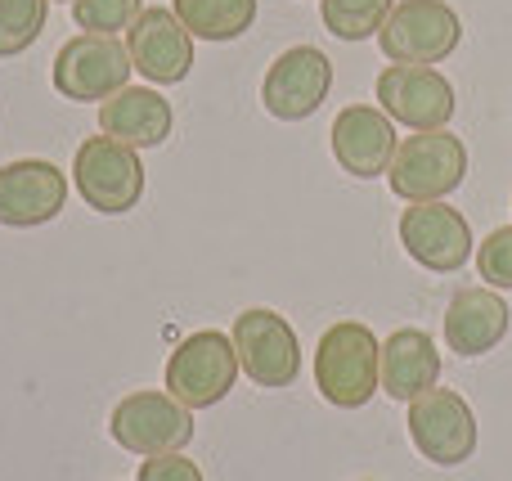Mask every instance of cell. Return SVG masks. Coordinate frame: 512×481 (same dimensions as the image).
<instances>
[{
  "instance_id": "1",
  "label": "cell",
  "mask_w": 512,
  "mask_h": 481,
  "mask_svg": "<svg viewBox=\"0 0 512 481\" xmlns=\"http://www.w3.org/2000/svg\"><path fill=\"white\" fill-rule=\"evenodd\" d=\"M315 387L337 410H360L382 387V342L369 324L342 320L315 347Z\"/></svg>"
},
{
  "instance_id": "2",
  "label": "cell",
  "mask_w": 512,
  "mask_h": 481,
  "mask_svg": "<svg viewBox=\"0 0 512 481\" xmlns=\"http://www.w3.org/2000/svg\"><path fill=\"white\" fill-rule=\"evenodd\" d=\"M387 180L405 203H445L468 180V149L450 131H414L400 140Z\"/></svg>"
},
{
  "instance_id": "3",
  "label": "cell",
  "mask_w": 512,
  "mask_h": 481,
  "mask_svg": "<svg viewBox=\"0 0 512 481\" xmlns=\"http://www.w3.org/2000/svg\"><path fill=\"white\" fill-rule=\"evenodd\" d=\"M131 50H126L117 36H72V41L59 45L54 54V68H50V81L63 99L72 104H104L113 99L117 90L131 86Z\"/></svg>"
},
{
  "instance_id": "4",
  "label": "cell",
  "mask_w": 512,
  "mask_h": 481,
  "mask_svg": "<svg viewBox=\"0 0 512 481\" xmlns=\"http://www.w3.org/2000/svg\"><path fill=\"white\" fill-rule=\"evenodd\" d=\"M239 383V351L230 333H189L176 351L167 356V392L189 410L221 405Z\"/></svg>"
},
{
  "instance_id": "5",
  "label": "cell",
  "mask_w": 512,
  "mask_h": 481,
  "mask_svg": "<svg viewBox=\"0 0 512 481\" xmlns=\"http://www.w3.org/2000/svg\"><path fill=\"white\" fill-rule=\"evenodd\" d=\"M72 180H77V194L86 198V207H95L99 216L131 212V207L144 198L140 149L117 144V140H108V135H90V140L77 144Z\"/></svg>"
},
{
  "instance_id": "6",
  "label": "cell",
  "mask_w": 512,
  "mask_h": 481,
  "mask_svg": "<svg viewBox=\"0 0 512 481\" xmlns=\"http://www.w3.org/2000/svg\"><path fill=\"white\" fill-rule=\"evenodd\" d=\"M108 432H113L117 446L140 459L180 455L194 441V414L171 392H131L117 401Z\"/></svg>"
},
{
  "instance_id": "7",
  "label": "cell",
  "mask_w": 512,
  "mask_h": 481,
  "mask_svg": "<svg viewBox=\"0 0 512 481\" xmlns=\"http://www.w3.org/2000/svg\"><path fill=\"white\" fill-rule=\"evenodd\" d=\"M391 63H445L463 41V18L445 0H396L378 32Z\"/></svg>"
},
{
  "instance_id": "8",
  "label": "cell",
  "mask_w": 512,
  "mask_h": 481,
  "mask_svg": "<svg viewBox=\"0 0 512 481\" xmlns=\"http://www.w3.org/2000/svg\"><path fill=\"white\" fill-rule=\"evenodd\" d=\"M409 441L436 468H459L477 455V414L459 392L432 387L409 401Z\"/></svg>"
},
{
  "instance_id": "9",
  "label": "cell",
  "mask_w": 512,
  "mask_h": 481,
  "mask_svg": "<svg viewBox=\"0 0 512 481\" xmlns=\"http://www.w3.org/2000/svg\"><path fill=\"white\" fill-rule=\"evenodd\" d=\"M378 104L409 131H445L454 122V81L427 63H391L378 77Z\"/></svg>"
},
{
  "instance_id": "10",
  "label": "cell",
  "mask_w": 512,
  "mask_h": 481,
  "mask_svg": "<svg viewBox=\"0 0 512 481\" xmlns=\"http://www.w3.org/2000/svg\"><path fill=\"white\" fill-rule=\"evenodd\" d=\"M234 351H239V369L256 387H292L301 374V342L297 329L270 306H252L234 320Z\"/></svg>"
},
{
  "instance_id": "11",
  "label": "cell",
  "mask_w": 512,
  "mask_h": 481,
  "mask_svg": "<svg viewBox=\"0 0 512 481\" xmlns=\"http://www.w3.org/2000/svg\"><path fill=\"white\" fill-rule=\"evenodd\" d=\"M328 90H333V59L315 45H292L265 68L261 104L279 122H306L324 108Z\"/></svg>"
},
{
  "instance_id": "12",
  "label": "cell",
  "mask_w": 512,
  "mask_h": 481,
  "mask_svg": "<svg viewBox=\"0 0 512 481\" xmlns=\"http://www.w3.org/2000/svg\"><path fill=\"white\" fill-rule=\"evenodd\" d=\"M400 243L432 275H454L472 257V225L450 203H409L400 216Z\"/></svg>"
},
{
  "instance_id": "13",
  "label": "cell",
  "mask_w": 512,
  "mask_h": 481,
  "mask_svg": "<svg viewBox=\"0 0 512 481\" xmlns=\"http://www.w3.org/2000/svg\"><path fill=\"white\" fill-rule=\"evenodd\" d=\"M126 50L135 72L153 86H180L194 72V36L167 5H153L135 18L126 32Z\"/></svg>"
},
{
  "instance_id": "14",
  "label": "cell",
  "mask_w": 512,
  "mask_h": 481,
  "mask_svg": "<svg viewBox=\"0 0 512 481\" xmlns=\"http://www.w3.org/2000/svg\"><path fill=\"white\" fill-rule=\"evenodd\" d=\"M68 203V176L45 158H18L0 167V225L36 230L50 225Z\"/></svg>"
},
{
  "instance_id": "15",
  "label": "cell",
  "mask_w": 512,
  "mask_h": 481,
  "mask_svg": "<svg viewBox=\"0 0 512 481\" xmlns=\"http://www.w3.org/2000/svg\"><path fill=\"white\" fill-rule=\"evenodd\" d=\"M400 140H396V122L373 104H351L337 113L333 122V158L346 176L355 180H378L391 171Z\"/></svg>"
},
{
  "instance_id": "16",
  "label": "cell",
  "mask_w": 512,
  "mask_h": 481,
  "mask_svg": "<svg viewBox=\"0 0 512 481\" xmlns=\"http://www.w3.org/2000/svg\"><path fill=\"white\" fill-rule=\"evenodd\" d=\"M171 126H176V113L153 86H126L99 104V131L117 144H131V149L167 144Z\"/></svg>"
},
{
  "instance_id": "17",
  "label": "cell",
  "mask_w": 512,
  "mask_h": 481,
  "mask_svg": "<svg viewBox=\"0 0 512 481\" xmlns=\"http://www.w3.org/2000/svg\"><path fill=\"white\" fill-rule=\"evenodd\" d=\"M508 320L512 311L495 288H463L445 311V342H450L454 356L477 360L508 338Z\"/></svg>"
},
{
  "instance_id": "18",
  "label": "cell",
  "mask_w": 512,
  "mask_h": 481,
  "mask_svg": "<svg viewBox=\"0 0 512 481\" xmlns=\"http://www.w3.org/2000/svg\"><path fill=\"white\" fill-rule=\"evenodd\" d=\"M441 378V351L423 329H396L382 342V392L391 401H418Z\"/></svg>"
},
{
  "instance_id": "19",
  "label": "cell",
  "mask_w": 512,
  "mask_h": 481,
  "mask_svg": "<svg viewBox=\"0 0 512 481\" xmlns=\"http://www.w3.org/2000/svg\"><path fill=\"white\" fill-rule=\"evenodd\" d=\"M194 41H239L256 23V0H171Z\"/></svg>"
},
{
  "instance_id": "20",
  "label": "cell",
  "mask_w": 512,
  "mask_h": 481,
  "mask_svg": "<svg viewBox=\"0 0 512 481\" xmlns=\"http://www.w3.org/2000/svg\"><path fill=\"white\" fill-rule=\"evenodd\" d=\"M396 0H319V18L337 41H369L382 32Z\"/></svg>"
},
{
  "instance_id": "21",
  "label": "cell",
  "mask_w": 512,
  "mask_h": 481,
  "mask_svg": "<svg viewBox=\"0 0 512 481\" xmlns=\"http://www.w3.org/2000/svg\"><path fill=\"white\" fill-rule=\"evenodd\" d=\"M50 0H0V59L32 50L36 36L45 32Z\"/></svg>"
},
{
  "instance_id": "22",
  "label": "cell",
  "mask_w": 512,
  "mask_h": 481,
  "mask_svg": "<svg viewBox=\"0 0 512 481\" xmlns=\"http://www.w3.org/2000/svg\"><path fill=\"white\" fill-rule=\"evenodd\" d=\"M144 14V0H72V18L90 36L131 32V23Z\"/></svg>"
},
{
  "instance_id": "23",
  "label": "cell",
  "mask_w": 512,
  "mask_h": 481,
  "mask_svg": "<svg viewBox=\"0 0 512 481\" xmlns=\"http://www.w3.org/2000/svg\"><path fill=\"white\" fill-rule=\"evenodd\" d=\"M477 270L486 279V288H512V225L490 230V239L477 248Z\"/></svg>"
},
{
  "instance_id": "24",
  "label": "cell",
  "mask_w": 512,
  "mask_h": 481,
  "mask_svg": "<svg viewBox=\"0 0 512 481\" xmlns=\"http://www.w3.org/2000/svg\"><path fill=\"white\" fill-rule=\"evenodd\" d=\"M135 481H203V468L185 455H153L140 464Z\"/></svg>"
},
{
  "instance_id": "25",
  "label": "cell",
  "mask_w": 512,
  "mask_h": 481,
  "mask_svg": "<svg viewBox=\"0 0 512 481\" xmlns=\"http://www.w3.org/2000/svg\"><path fill=\"white\" fill-rule=\"evenodd\" d=\"M59 5H63V0H59ZM68 5H72V0H68Z\"/></svg>"
}]
</instances>
